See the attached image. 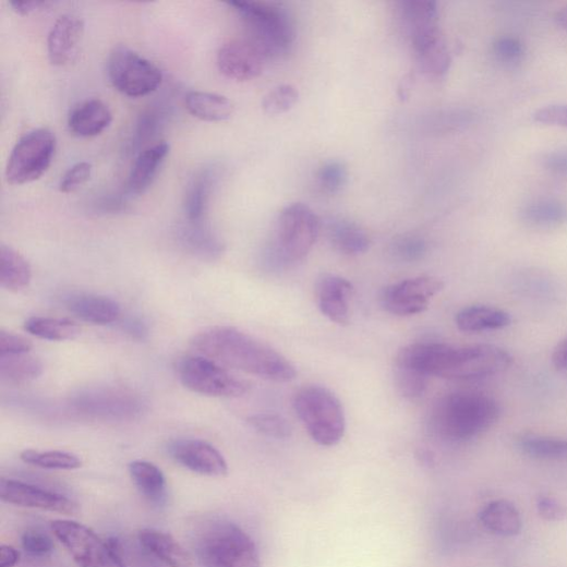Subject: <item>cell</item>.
<instances>
[{
  "label": "cell",
  "mask_w": 567,
  "mask_h": 567,
  "mask_svg": "<svg viewBox=\"0 0 567 567\" xmlns=\"http://www.w3.org/2000/svg\"><path fill=\"white\" fill-rule=\"evenodd\" d=\"M396 382L400 393L410 399L422 396L427 389V376L397 367Z\"/></svg>",
  "instance_id": "42"
},
{
  "label": "cell",
  "mask_w": 567,
  "mask_h": 567,
  "mask_svg": "<svg viewBox=\"0 0 567 567\" xmlns=\"http://www.w3.org/2000/svg\"><path fill=\"white\" fill-rule=\"evenodd\" d=\"M137 540L148 553L171 567H183L186 563L185 552L169 533L144 529L138 532Z\"/></svg>",
  "instance_id": "31"
},
{
  "label": "cell",
  "mask_w": 567,
  "mask_h": 567,
  "mask_svg": "<svg viewBox=\"0 0 567 567\" xmlns=\"http://www.w3.org/2000/svg\"><path fill=\"white\" fill-rule=\"evenodd\" d=\"M32 267L28 261L15 249L0 246V286L10 292H21L28 288Z\"/></svg>",
  "instance_id": "29"
},
{
  "label": "cell",
  "mask_w": 567,
  "mask_h": 567,
  "mask_svg": "<svg viewBox=\"0 0 567 567\" xmlns=\"http://www.w3.org/2000/svg\"><path fill=\"white\" fill-rule=\"evenodd\" d=\"M299 91L291 85H281L269 92L263 99L265 113L277 116L289 112L299 102Z\"/></svg>",
  "instance_id": "39"
},
{
  "label": "cell",
  "mask_w": 567,
  "mask_h": 567,
  "mask_svg": "<svg viewBox=\"0 0 567 567\" xmlns=\"http://www.w3.org/2000/svg\"><path fill=\"white\" fill-rule=\"evenodd\" d=\"M85 33V23L75 15H62L53 24L47 39L49 61L62 67L74 61Z\"/></svg>",
  "instance_id": "17"
},
{
  "label": "cell",
  "mask_w": 567,
  "mask_h": 567,
  "mask_svg": "<svg viewBox=\"0 0 567 567\" xmlns=\"http://www.w3.org/2000/svg\"><path fill=\"white\" fill-rule=\"evenodd\" d=\"M130 476L145 499L156 506L167 500L168 484L162 470L153 462L135 460L129 465Z\"/></svg>",
  "instance_id": "24"
},
{
  "label": "cell",
  "mask_w": 567,
  "mask_h": 567,
  "mask_svg": "<svg viewBox=\"0 0 567 567\" xmlns=\"http://www.w3.org/2000/svg\"><path fill=\"white\" fill-rule=\"evenodd\" d=\"M169 154L170 145L167 141H160L140 153L129 174V192L135 195L146 193L154 184Z\"/></svg>",
  "instance_id": "20"
},
{
  "label": "cell",
  "mask_w": 567,
  "mask_h": 567,
  "mask_svg": "<svg viewBox=\"0 0 567 567\" xmlns=\"http://www.w3.org/2000/svg\"><path fill=\"white\" fill-rule=\"evenodd\" d=\"M93 166L89 162H80L71 167L61 178L59 190L69 194L79 191L92 178Z\"/></svg>",
  "instance_id": "43"
},
{
  "label": "cell",
  "mask_w": 567,
  "mask_h": 567,
  "mask_svg": "<svg viewBox=\"0 0 567 567\" xmlns=\"http://www.w3.org/2000/svg\"><path fill=\"white\" fill-rule=\"evenodd\" d=\"M50 5L51 3L47 0H12L10 2L12 10L21 16H27Z\"/></svg>",
  "instance_id": "51"
},
{
  "label": "cell",
  "mask_w": 567,
  "mask_h": 567,
  "mask_svg": "<svg viewBox=\"0 0 567 567\" xmlns=\"http://www.w3.org/2000/svg\"><path fill=\"white\" fill-rule=\"evenodd\" d=\"M536 509L540 517L550 522H559L567 518V508L550 495L539 496Z\"/></svg>",
  "instance_id": "48"
},
{
  "label": "cell",
  "mask_w": 567,
  "mask_h": 567,
  "mask_svg": "<svg viewBox=\"0 0 567 567\" xmlns=\"http://www.w3.org/2000/svg\"><path fill=\"white\" fill-rule=\"evenodd\" d=\"M113 120L112 111L100 99H88L68 116V129L79 137H94L106 131Z\"/></svg>",
  "instance_id": "21"
},
{
  "label": "cell",
  "mask_w": 567,
  "mask_h": 567,
  "mask_svg": "<svg viewBox=\"0 0 567 567\" xmlns=\"http://www.w3.org/2000/svg\"><path fill=\"white\" fill-rule=\"evenodd\" d=\"M21 554L12 545L0 546V567H15L20 562Z\"/></svg>",
  "instance_id": "53"
},
{
  "label": "cell",
  "mask_w": 567,
  "mask_h": 567,
  "mask_svg": "<svg viewBox=\"0 0 567 567\" xmlns=\"http://www.w3.org/2000/svg\"><path fill=\"white\" fill-rule=\"evenodd\" d=\"M51 531L80 567H125L114 539L104 540L89 527L71 520L52 521Z\"/></svg>",
  "instance_id": "7"
},
{
  "label": "cell",
  "mask_w": 567,
  "mask_h": 567,
  "mask_svg": "<svg viewBox=\"0 0 567 567\" xmlns=\"http://www.w3.org/2000/svg\"><path fill=\"white\" fill-rule=\"evenodd\" d=\"M137 403L134 398L123 393H94L81 397L82 409L95 414H130L135 412ZM88 412V413H89Z\"/></svg>",
  "instance_id": "34"
},
{
  "label": "cell",
  "mask_w": 567,
  "mask_h": 567,
  "mask_svg": "<svg viewBox=\"0 0 567 567\" xmlns=\"http://www.w3.org/2000/svg\"><path fill=\"white\" fill-rule=\"evenodd\" d=\"M167 119V110L162 106H153L140 114L133 129L130 142L131 153L136 156L152 147L153 142L161 132Z\"/></svg>",
  "instance_id": "33"
},
{
  "label": "cell",
  "mask_w": 567,
  "mask_h": 567,
  "mask_svg": "<svg viewBox=\"0 0 567 567\" xmlns=\"http://www.w3.org/2000/svg\"><path fill=\"white\" fill-rule=\"evenodd\" d=\"M422 73L431 80L445 79L451 65V55L439 27L410 37Z\"/></svg>",
  "instance_id": "16"
},
{
  "label": "cell",
  "mask_w": 567,
  "mask_h": 567,
  "mask_svg": "<svg viewBox=\"0 0 567 567\" xmlns=\"http://www.w3.org/2000/svg\"><path fill=\"white\" fill-rule=\"evenodd\" d=\"M520 215L522 221L532 228H558L567 224V204L554 198H539L524 205Z\"/></svg>",
  "instance_id": "30"
},
{
  "label": "cell",
  "mask_w": 567,
  "mask_h": 567,
  "mask_svg": "<svg viewBox=\"0 0 567 567\" xmlns=\"http://www.w3.org/2000/svg\"><path fill=\"white\" fill-rule=\"evenodd\" d=\"M425 253H427V243L418 236H400L390 244V254L400 262L412 263L420 261Z\"/></svg>",
  "instance_id": "40"
},
{
  "label": "cell",
  "mask_w": 567,
  "mask_h": 567,
  "mask_svg": "<svg viewBox=\"0 0 567 567\" xmlns=\"http://www.w3.org/2000/svg\"><path fill=\"white\" fill-rule=\"evenodd\" d=\"M44 372L43 363L29 353L0 357V379L10 385H25L36 381Z\"/></svg>",
  "instance_id": "32"
},
{
  "label": "cell",
  "mask_w": 567,
  "mask_h": 567,
  "mask_svg": "<svg viewBox=\"0 0 567 567\" xmlns=\"http://www.w3.org/2000/svg\"><path fill=\"white\" fill-rule=\"evenodd\" d=\"M191 346L200 357L269 382L289 383L298 375L280 352L236 327L203 329L193 336Z\"/></svg>",
  "instance_id": "1"
},
{
  "label": "cell",
  "mask_w": 567,
  "mask_h": 567,
  "mask_svg": "<svg viewBox=\"0 0 567 567\" xmlns=\"http://www.w3.org/2000/svg\"><path fill=\"white\" fill-rule=\"evenodd\" d=\"M502 409L492 397L476 391H458L441 398L434 406L431 425L449 443L470 442L499 420Z\"/></svg>",
  "instance_id": "2"
},
{
  "label": "cell",
  "mask_w": 567,
  "mask_h": 567,
  "mask_svg": "<svg viewBox=\"0 0 567 567\" xmlns=\"http://www.w3.org/2000/svg\"><path fill=\"white\" fill-rule=\"evenodd\" d=\"M193 548L202 567H261L254 540L229 520L204 523L195 532Z\"/></svg>",
  "instance_id": "3"
},
{
  "label": "cell",
  "mask_w": 567,
  "mask_h": 567,
  "mask_svg": "<svg viewBox=\"0 0 567 567\" xmlns=\"http://www.w3.org/2000/svg\"><path fill=\"white\" fill-rule=\"evenodd\" d=\"M555 22L563 29L567 31V7L560 9L555 15Z\"/></svg>",
  "instance_id": "55"
},
{
  "label": "cell",
  "mask_w": 567,
  "mask_h": 567,
  "mask_svg": "<svg viewBox=\"0 0 567 567\" xmlns=\"http://www.w3.org/2000/svg\"><path fill=\"white\" fill-rule=\"evenodd\" d=\"M24 328L37 338L51 341L73 340L82 333L81 327L75 322L38 316L28 318Z\"/></svg>",
  "instance_id": "35"
},
{
  "label": "cell",
  "mask_w": 567,
  "mask_h": 567,
  "mask_svg": "<svg viewBox=\"0 0 567 567\" xmlns=\"http://www.w3.org/2000/svg\"><path fill=\"white\" fill-rule=\"evenodd\" d=\"M249 34V39L265 57L287 56L295 41L294 23L286 10L260 2H230Z\"/></svg>",
  "instance_id": "5"
},
{
  "label": "cell",
  "mask_w": 567,
  "mask_h": 567,
  "mask_svg": "<svg viewBox=\"0 0 567 567\" xmlns=\"http://www.w3.org/2000/svg\"><path fill=\"white\" fill-rule=\"evenodd\" d=\"M21 459L27 465L47 470H76L83 466L79 456L65 451L29 449L21 454Z\"/></svg>",
  "instance_id": "37"
},
{
  "label": "cell",
  "mask_w": 567,
  "mask_h": 567,
  "mask_svg": "<svg viewBox=\"0 0 567 567\" xmlns=\"http://www.w3.org/2000/svg\"><path fill=\"white\" fill-rule=\"evenodd\" d=\"M188 111L206 122H224L234 113V104L227 97L204 92H190L185 96Z\"/></svg>",
  "instance_id": "27"
},
{
  "label": "cell",
  "mask_w": 567,
  "mask_h": 567,
  "mask_svg": "<svg viewBox=\"0 0 567 567\" xmlns=\"http://www.w3.org/2000/svg\"><path fill=\"white\" fill-rule=\"evenodd\" d=\"M533 119L541 124L567 128V104L541 108L534 112Z\"/></svg>",
  "instance_id": "46"
},
{
  "label": "cell",
  "mask_w": 567,
  "mask_h": 567,
  "mask_svg": "<svg viewBox=\"0 0 567 567\" xmlns=\"http://www.w3.org/2000/svg\"><path fill=\"white\" fill-rule=\"evenodd\" d=\"M107 69L111 85L130 98L155 93L164 80L161 70L154 62L124 45L112 49Z\"/></svg>",
  "instance_id": "8"
},
{
  "label": "cell",
  "mask_w": 567,
  "mask_h": 567,
  "mask_svg": "<svg viewBox=\"0 0 567 567\" xmlns=\"http://www.w3.org/2000/svg\"><path fill=\"white\" fill-rule=\"evenodd\" d=\"M348 171L346 166L337 160L325 162L317 172V182L328 194L340 192L347 183Z\"/></svg>",
  "instance_id": "41"
},
{
  "label": "cell",
  "mask_w": 567,
  "mask_h": 567,
  "mask_svg": "<svg viewBox=\"0 0 567 567\" xmlns=\"http://www.w3.org/2000/svg\"><path fill=\"white\" fill-rule=\"evenodd\" d=\"M543 166L556 176L567 177V152H554L546 155Z\"/></svg>",
  "instance_id": "50"
},
{
  "label": "cell",
  "mask_w": 567,
  "mask_h": 567,
  "mask_svg": "<svg viewBox=\"0 0 567 567\" xmlns=\"http://www.w3.org/2000/svg\"><path fill=\"white\" fill-rule=\"evenodd\" d=\"M293 406L317 445L334 447L341 442L346 433V415L334 393L319 385H309L297 393Z\"/></svg>",
  "instance_id": "6"
},
{
  "label": "cell",
  "mask_w": 567,
  "mask_h": 567,
  "mask_svg": "<svg viewBox=\"0 0 567 567\" xmlns=\"http://www.w3.org/2000/svg\"><path fill=\"white\" fill-rule=\"evenodd\" d=\"M178 239L188 252L201 258L216 260L225 252L222 240L205 222L185 220L178 229Z\"/></svg>",
  "instance_id": "22"
},
{
  "label": "cell",
  "mask_w": 567,
  "mask_h": 567,
  "mask_svg": "<svg viewBox=\"0 0 567 567\" xmlns=\"http://www.w3.org/2000/svg\"><path fill=\"white\" fill-rule=\"evenodd\" d=\"M56 148V134L47 128L35 129L23 135L8 161V182L24 185L40 179L51 166Z\"/></svg>",
  "instance_id": "9"
},
{
  "label": "cell",
  "mask_w": 567,
  "mask_h": 567,
  "mask_svg": "<svg viewBox=\"0 0 567 567\" xmlns=\"http://www.w3.org/2000/svg\"><path fill=\"white\" fill-rule=\"evenodd\" d=\"M94 208L105 215H116L128 209V202L120 194H105L94 202Z\"/></svg>",
  "instance_id": "49"
},
{
  "label": "cell",
  "mask_w": 567,
  "mask_h": 567,
  "mask_svg": "<svg viewBox=\"0 0 567 567\" xmlns=\"http://www.w3.org/2000/svg\"><path fill=\"white\" fill-rule=\"evenodd\" d=\"M353 293L351 282L337 275L326 274L317 284V304L330 322L346 326L350 319V300Z\"/></svg>",
  "instance_id": "18"
},
{
  "label": "cell",
  "mask_w": 567,
  "mask_h": 567,
  "mask_svg": "<svg viewBox=\"0 0 567 567\" xmlns=\"http://www.w3.org/2000/svg\"><path fill=\"white\" fill-rule=\"evenodd\" d=\"M319 230L321 221L309 205L293 203L284 207L265 251L267 262L284 267L304 260L315 245Z\"/></svg>",
  "instance_id": "4"
},
{
  "label": "cell",
  "mask_w": 567,
  "mask_h": 567,
  "mask_svg": "<svg viewBox=\"0 0 567 567\" xmlns=\"http://www.w3.org/2000/svg\"><path fill=\"white\" fill-rule=\"evenodd\" d=\"M265 57L249 39H233L218 51V67L229 80L249 82L257 79L264 69Z\"/></svg>",
  "instance_id": "15"
},
{
  "label": "cell",
  "mask_w": 567,
  "mask_h": 567,
  "mask_svg": "<svg viewBox=\"0 0 567 567\" xmlns=\"http://www.w3.org/2000/svg\"><path fill=\"white\" fill-rule=\"evenodd\" d=\"M220 179V168L205 166L191 178L184 196L185 220L193 224L204 222L213 192Z\"/></svg>",
  "instance_id": "19"
},
{
  "label": "cell",
  "mask_w": 567,
  "mask_h": 567,
  "mask_svg": "<svg viewBox=\"0 0 567 567\" xmlns=\"http://www.w3.org/2000/svg\"><path fill=\"white\" fill-rule=\"evenodd\" d=\"M458 328L466 333L503 329L511 324V316L504 310L486 305H473L456 316Z\"/></svg>",
  "instance_id": "26"
},
{
  "label": "cell",
  "mask_w": 567,
  "mask_h": 567,
  "mask_svg": "<svg viewBox=\"0 0 567 567\" xmlns=\"http://www.w3.org/2000/svg\"><path fill=\"white\" fill-rule=\"evenodd\" d=\"M258 434L273 439H289L293 434L291 423L277 413H258L248 419Z\"/></svg>",
  "instance_id": "38"
},
{
  "label": "cell",
  "mask_w": 567,
  "mask_h": 567,
  "mask_svg": "<svg viewBox=\"0 0 567 567\" xmlns=\"http://www.w3.org/2000/svg\"><path fill=\"white\" fill-rule=\"evenodd\" d=\"M328 239L336 251L347 256H359L371 246L369 234L358 225L333 220L327 226Z\"/></svg>",
  "instance_id": "28"
},
{
  "label": "cell",
  "mask_w": 567,
  "mask_h": 567,
  "mask_svg": "<svg viewBox=\"0 0 567 567\" xmlns=\"http://www.w3.org/2000/svg\"><path fill=\"white\" fill-rule=\"evenodd\" d=\"M68 310L83 322L95 325H108L117 322L121 315L120 305L110 298L81 294L67 302Z\"/></svg>",
  "instance_id": "23"
},
{
  "label": "cell",
  "mask_w": 567,
  "mask_h": 567,
  "mask_svg": "<svg viewBox=\"0 0 567 567\" xmlns=\"http://www.w3.org/2000/svg\"><path fill=\"white\" fill-rule=\"evenodd\" d=\"M519 450L526 456L546 461L567 460V441L527 435L518 441Z\"/></svg>",
  "instance_id": "36"
},
{
  "label": "cell",
  "mask_w": 567,
  "mask_h": 567,
  "mask_svg": "<svg viewBox=\"0 0 567 567\" xmlns=\"http://www.w3.org/2000/svg\"><path fill=\"white\" fill-rule=\"evenodd\" d=\"M22 546L34 557H47L55 550L52 539L39 530H27L22 536Z\"/></svg>",
  "instance_id": "44"
},
{
  "label": "cell",
  "mask_w": 567,
  "mask_h": 567,
  "mask_svg": "<svg viewBox=\"0 0 567 567\" xmlns=\"http://www.w3.org/2000/svg\"><path fill=\"white\" fill-rule=\"evenodd\" d=\"M32 348L33 343L25 337L5 330L0 331V357L28 353Z\"/></svg>",
  "instance_id": "47"
},
{
  "label": "cell",
  "mask_w": 567,
  "mask_h": 567,
  "mask_svg": "<svg viewBox=\"0 0 567 567\" xmlns=\"http://www.w3.org/2000/svg\"><path fill=\"white\" fill-rule=\"evenodd\" d=\"M445 288L435 276H418L394 284L382 294V305L396 316H412L429 310L433 299Z\"/></svg>",
  "instance_id": "12"
},
{
  "label": "cell",
  "mask_w": 567,
  "mask_h": 567,
  "mask_svg": "<svg viewBox=\"0 0 567 567\" xmlns=\"http://www.w3.org/2000/svg\"><path fill=\"white\" fill-rule=\"evenodd\" d=\"M552 362L557 370L567 371V336L554 348Z\"/></svg>",
  "instance_id": "52"
},
{
  "label": "cell",
  "mask_w": 567,
  "mask_h": 567,
  "mask_svg": "<svg viewBox=\"0 0 567 567\" xmlns=\"http://www.w3.org/2000/svg\"><path fill=\"white\" fill-rule=\"evenodd\" d=\"M0 499L8 505L65 516L79 512V506L67 496L20 480H0Z\"/></svg>",
  "instance_id": "13"
},
{
  "label": "cell",
  "mask_w": 567,
  "mask_h": 567,
  "mask_svg": "<svg viewBox=\"0 0 567 567\" xmlns=\"http://www.w3.org/2000/svg\"><path fill=\"white\" fill-rule=\"evenodd\" d=\"M170 458L186 470L205 476L224 478L229 466L224 455L198 439H178L168 447Z\"/></svg>",
  "instance_id": "14"
},
{
  "label": "cell",
  "mask_w": 567,
  "mask_h": 567,
  "mask_svg": "<svg viewBox=\"0 0 567 567\" xmlns=\"http://www.w3.org/2000/svg\"><path fill=\"white\" fill-rule=\"evenodd\" d=\"M512 362L511 354L498 346L455 347L446 379L473 381L498 375L509 370Z\"/></svg>",
  "instance_id": "11"
},
{
  "label": "cell",
  "mask_w": 567,
  "mask_h": 567,
  "mask_svg": "<svg viewBox=\"0 0 567 567\" xmlns=\"http://www.w3.org/2000/svg\"><path fill=\"white\" fill-rule=\"evenodd\" d=\"M178 374L185 388L202 396L238 398L250 390L246 381L200 354L182 359L178 366Z\"/></svg>",
  "instance_id": "10"
},
{
  "label": "cell",
  "mask_w": 567,
  "mask_h": 567,
  "mask_svg": "<svg viewBox=\"0 0 567 567\" xmlns=\"http://www.w3.org/2000/svg\"><path fill=\"white\" fill-rule=\"evenodd\" d=\"M493 53L504 62H518L526 53V46L521 39L514 36H504L496 39L492 46Z\"/></svg>",
  "instance_id": "45"
},
{
  "label": "cell",
  "mask_w": 567,
  "mask_h": 567,
  "mask_svg": "<svg viewBox=\"0 0 567 567\" xmlns=\"http://www.w3.org/2000/svg\"><path fill=\"white\" fill-rule=\"evenodd\" d=\"M123 329L126 334L138 339H144L148 335L147 325L138 318H129L123 324Z\"/></svg>",
  "instance_id": "54"
},
{
  "label": "cell",
  "mask_w": 567,
  "mask_h": 567,
  "mask_svg": "<svg viewBox=\"0 0 567 567\" xmlns=\"http://www.w3.org/2000/svg\"><path fill=\"white\" fill-rule=\"evenodd\" d=\"M479 517L487 531L505 538L518 535L523 526L520 511L507 500L490 503L482 509Z\"/></svg>",
  "instance_id": "25"
}]
</instances>
